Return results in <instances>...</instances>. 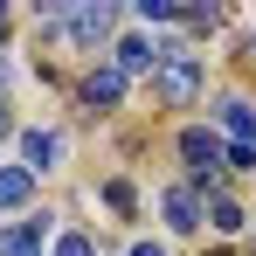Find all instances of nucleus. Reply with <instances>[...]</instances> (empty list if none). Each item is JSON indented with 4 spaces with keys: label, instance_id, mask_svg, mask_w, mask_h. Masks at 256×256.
I'll use <instances>...</instances> for the list:
<instances>
[{
    "label": "nucleus",
    "instance_id": "423d86ee",
    "mask_svg": "<svg viewBox=\"0 0 256 256\" xmlns=\"http://www.w3.org/2000/svg\"><path fill=\"white\" fill-rule=\"evenodd\" d=\"M111 56H118V76H138V70H160V48H152V42H138V35H132V42H118Z\"/></svg>",
    "mask_w": 256,
    "mask_h": 256
},
{
    "label": "nucleus",
    "instance_id": "20e7f679",
    "mask_svg": "<svg viewBox=\"0 0 256 256\" xmlns=\"http://www.w3.org/2000/svg\"><path fill=\"white\" fill-rule=\"evenodd\" d=\"M21 152H28V173H42V166H56V152H62V138L56 132H21Z\"/></svg>",
    "mask_w": 256,
    "mask_h": 256
},
{
    "label": "nucleus",
    "instance_id": "9d476101",
    "mask_svg": "<svg viewBox=\"0 0 256 256\" xmlns=\"http://www.w3.org/2000/svg\"><path fill=\"white\" fill-rule=\"evenodd\" d=\"M222 125L236 132V146H256V111L242 104V97H228V104H222Z\"/></svg>",
    "mask_w": 256,
    "mask_h": 256
},
{
    "label": "nucleus",
    "instance_id": "7ed1b4c3",
    "mask_svg": "<svg viewBox=\"0 0 256 256\" xmlns=\"http://www.w3.org/2000/svg\"><path fill=\"white\" fill-rule=\"evenodd\" d=\"M111 21H118V7H104V0H97V7H76V14H70V35H76V42H104V35H111Z\"/></svg>",
    "mask_w": 256,
    "mask_h": 256
},
{
    "label": "nucleus",
    "instance_id": "f257e3e1",
    "mask_svg": "<svg viewBox=\"0 0 256 256\" xmlns=\"http://www.w3.org/2000/svg\"><path fill=\"white\" fill-rule=\"evenodd\" d=\"M160 97H166L173 111L194 104V97H201V56H187V48H160Z\"/></svg>",
    "mask_w": 256,
    "mask_h": 256
},
{
    "label": "nucleus",
    "instance_id": "4468645a",
    "mask_svg": "<svg viewBox=\"0 0 256 256\" xmlns=\"http://www.w3.org/2000/svg\"><path fill=\"white\" fill-rule=\"evenodd\" d=\"M132 256H166V250H160V242H138V250H132Z\"/></svg>",
    "mask_w": 256,
    "mask_h": 256
},
{
    "label": "nucleus",
    "instance_id": "f03ea898",
    "mask_svg": "<svg viewBox=\"0 0 256 256\" xmlns=\"http://www.w3.org/2000/svg\"><path fill=\"white\" fill-rule=\"evenodd\" d=\"M180 160L194 166V187L214 194V180H222V146H214L208 132H180Z\"/></svg>",
    "mask_w": 256,
    "mask_h": 256
},
{
    "label": "nucleus",
    "instance_id": "f8f14e48",
    "mask_svg": "<svg viewBox=\"0 0 256 256\" xmlns=\"http://www.w3.org/2000/svg\"><path fill=\"white\" fill-rule=\"evenodd\" d=\"M138 14H146V21H180V7H173V0H138Z\"/></svg>",
    "mask_w": 256,
    "mask_h": 256
},
{
    "label": "nucleus",
    "instance_id": "0eeeda50",
    "mask_svg": "<svg viewBox=\"0 0 256 256\" xmlns=\"http://www.w3.org/2000/svg\"><path fill=\"white\" fill-rule=\"evenodd\" d=\"M166 228H180V236L201 228V201H194V187H173V194H166Z\"/></svg>",
    "mask_w": 256,
    "mask_h": 256
},
{
    "label": "nucleus",
    "instance_id": "9b49d317",
    "mask_svg": "<svg viewBox=\"0 0 256 256\" xmlns=\"http://www.w3.org/2000/svg\"><path fill=\"white\" fill-rule=\"evenodd\" d=\"M208 222L222 228V236H236V228H242V208H236L228 194H214V201H208Z\"/></svg>",
    "mask_w": 256,
    "mask_h": 256
},
{
    "label": "nucleus",
    "instance_id": "6e6552de",
    "mask_svg": "<svg viewBox=\"0 0 256 256\" xmlns=\"http://www.w3.org/2000/svg\"><path fill=\"white\" fill-rule=\"evenodd\" d=\"M28 194H35V173L28 166H0V208H21Z\"/></svg>",
    "mask_w": 256,
    "mask_h": 256
},
{
    "label": "nucleus",
    "instance_id": "39448f33",
    "mask_svg": "<svg viewBox=\"0 0 256 256\" xmlns=\"http://www.w3.org/2000/svg\"><path fill=\"white\" fill-rule=\"evenodd\" d=\"M84 97H90V104H118V97H125V76H118V62L90 70V76H84Z\"/></svg>",
    "mask_w": 256,
    "mask_h": 256
},
{
    "label": "nucleus",
    "instance_id": "2eb2a0df",
    "mask_svg": "<svg viewBox=\"0 0 256 256\" xmlns=\"http://www.w3.org/2000/svg\"><path fill=\"white\" fill-rule=\"evenodd\" d=\"M250 48H256V42H250Z\"/></svg>",
    "mask_w": 256,
    "mask_h": 256
},
{
    "label": "nucleus",
    "instance_id": "1a4fd4ad",
    "mask_svg": "<svg viewBox=\"0 0 256 256\" xmlns=\"http://www.w3.org/2000/svg\"><path fill=\"white\" fill-rule=\"evenodd\" d=\"M42 250V222H21V228H0V256H35Z\"/></svg>",
    "mask_w": 256,
    "mask_h": 256
},
{
    "label": "nucleus",
    "instance_id": "ddd939ff",
    "mask_svg": "<svg viewBox=\"0 0 256 256\" xmlns=\"http://www.w3.org/2000/svg\"><path fill=\"white\" fill-rule=\"evenodd\" d=\"M56 256H97V242H90V236H62V242H56Z\"/></svg>",
    "mask_w": 256,
    "mask_h": 256
}]
</instances>
